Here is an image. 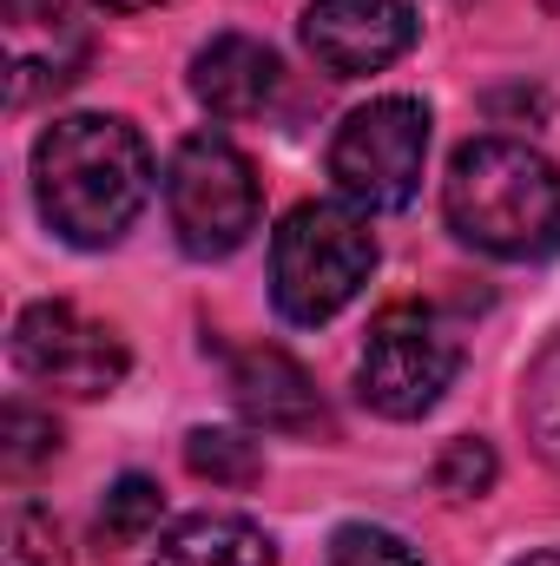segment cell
I'll use <instances>...</instances> for the list:
<instances>
[{"label": "cell", "mask_w": 560, "mask_h": 566, "mask_svg": "<svg viewBox=\"0 0 560 566\" xmlns=\"http://www.w3.org/2000/svg\"><path fill=\"white\" fill-rule=\"evenodd\" d=\"M376 271V238L350 205H297L271 238V296L283 323H330L356 303V290Z\"/></svg>", "instance_id": "3"}, {"label": "cell", "mask_w": 560, "mask_h": 566, "mask_svg": "<svg viewBox=\"0 0 560 566\" xmlns=\"http://www.w3.org/2000/svg\"><path fill=\"white\" fill-rule=\"evenodd\" d=\"M33 198L66 244L106 251L152 198V151L113 113H66L33 145Z\"/></svg>", "instance_id": "1"}, {"label": "cell", "mask_w": 560, "mask_h": 566, "mask_svg": "<svg viewBox=\"0 0 560 566\" xmlns=\"http://www.w3.org/2000/svg\"><path fill=\"white\" fill-rule=\"evenodd\" d=\"M53 448H60L53 416H40V409H27V402H13V409L0 416V461H7V474H33L40 461H53Z\"/></svg>", "instance_id": "16"}, {"label": "cell", "mask_w": 560, "mask_h": 566, "mask_svg": "<svg viewBox=\"0 0 560 566\" xmlns=\"http://www.w3.org/2000/svg\"><path fill=\"white\" fill-rule=\"evenodd\" d=\"M428 158V106L422 99H370L330 139V178L363 211H403Z\"/></svg>", "instance_id": "6"}, {"label": "cell", "mask_w": 560, "mask_h": 566, "mask_svg": "<svg viewBox=\"0 0 560 566\" xmlns=\"http://www.w3.org/2000/svg\"><path fill=\"white\" fill-rule=\"evenodd\" d=\"M231 402L258 428H317L323 402L303 376V363H290L283 349H238L231 356Z\"/></svg>", "instance_id": "11"}, {"label": "cell", "mask_w": 560, "mask_h": 566, "mask_svg": "<svg viewBox=\"0 0 560 566\" xmlns=\"http://www.w3.org/2000/svg\"><path fill=\"white\" fill-rule=\"evenodd\" d=\"M521 422L535 434V448L548 454L560 468V343L535 363V376H528V396H521Z\"/></svg>", "instance_id": "17"}, {"label": "cell", "mask_w": 560, "mask_h": 566, "mask_svg": "<svg viewBox=\"0 0 560 566\" xmlns=\"http://www.w3.org/2000/svg\"><path fill=\"white\" fill-rule=\"evenodd\" d=\"M330 566H422L416 547L390 527H343L330 541Z\"/></svg>", "instance_id": "18"}, {"label": "cell", "mask_w": 560, "mask_h": 566, "mask_svg": "<svg viewBox=\"0 0 560 566\" xmlns=\"http://www.w3.org/2000/svg\"><path fill=\"white\" fill-rule=\"evenodd\" d=\"M158 514H165V494H158V481H145V474H126V481H113V488H106V507H100V534H106L113 547H139L145 534L158 527Z\"/></svg>", "instance_id": "14"}, {"label": "cell", "mask_w": 560, "mask_h": 566, "mask_svg": "<svg viewBox=\"0 0 560 566\" xmlns=\"http://www.w3.org/2000/svg\"><path fill=\"white\" fill-rule=\"evenodd\" d=\"M515 566H560V554H528V560H515Z\"/></svg>", "instance_id": "21"}, {"label": "cell", "mask_w": 560, "mask_h": 566, "mask_svg": "<svg viewBox=\"0 0 560 566\" xmlns=\"http://www.w3.org/2000/svg\"><path fill=\"white\" fill-rule=\"evenodd\" d=\"M303 46L330 80H363L416 46V13L403 0H310Z\"/></svg>", "instance_id": "8"}, {"label": "cell", "mask_w": 560, "mask_h": 566, "mask_svg": "<svg viewBox=\"0 0 560 566\" xmlns=\"http://www.w3.org/2000/svg\"><path fill=\"white\" fill-rule=\"evenodd\" d=\"M7 566H60L53 514H40V507H13V521H7Z\"/></svg>", "instance_id": "19"}, {"label": "cell", "mask_w": 560, "mask_h": 566, "mask_svg": "<svg viewBox=\"0 0 560 566\" xmlns=\"http://www.w3.org/2000/svg\"><path fill=\"white\" fill-rule=\"evenodd\" d=\"M448 231L481 258H548L560 244V171L521 139H475L442 178Z\"/></svg>", "instance_id": "2"}, {"label": "cell", "mask_w": 560, "mask_h": 566, "mask_svg": "<svg viewBox=\"0 0 560 566\" xmlns=\"http://www.w3.org/2000/svg\"><path fill=\"white\" fill-rule=\"evenodd\" d=\"M185 468L198 481H218V488H251L265 474V454H258V441H245L231 428H191L185 434Z\"/></svg>", "instance_id": "13"}, {"label": "cell", "mask_w": 560, "mask_h": 566, "mask_svg": "<svg viewBox=\"0 0 560 566\" xmlns=\"http://www.w3.org/2000/svg\"><path fill=\"white\" fill-rule=\"evenodd\" d=\"M0 33H7V99L13 106H33L40 93L73 86L93 53L86 20L60 0H7Z\"/></svg>", "instance_id": "9"}, {"label": "cell", "mask_w": 560, "mask_h": 566, "mask_svg": "<svg viewBox=\"0 0 560 566\" xmlns=\"http://www.w3.org/2000/svg\"><path fill=\"white\" fill-rule=\"evenodd\" d=\"M13 363L40 389H60V396L86 402V396L120 389L126 343L106 323H93L86 310H73V303H27L20 323H13Z\"/></svg>", "instance_id": "7"}, {"label": "cell", "mask_w": 560, "mask_h": 566, "mask_svg": "<svg viewBox=\"0 0 560 566\" xmlns=\"http://www.w3.org/2000/svg\"><path fill=\"white\" fill-rule=\"evenodd\" d=\"M152 566H278V547L245 514H191L158 541Z\"/></svg>", "instance_id": "12"}, {"label": "cell", "mask_w": 560, "mask_h": 566, "mask_svg": "<svg viewBox=\"0 0 560 566\" xmlns=\"http://www.w3.org/2000/svg\"><path fill=\"white\" fill-rule=\"evenodd\" d=\"M165 211L191 258H231L258 231V171L218 133H191L165 165Z\"/></svg>", "instance_id": "4"}, {"label": "cell", "mask_w": 560, "mask_h": 566, "mask_svg": "<svg viewBox=\"0 0 560 566\" xmlns=\"http://www.w3.org/2000/svg\"><path fill=\"white\" fill-rule=\"evenodd\" d=\"M278 80H283L278 53L251 33H218L191 60V93L211 119H258L278 99Z\"/></svg>", "instance_id": "10"}, {"label": "cell", "mask_w": 560, "mask_h": 566, "mask_svg": "<svg viewBox=\"0 0 560 566\" xmlns=\"http://www.w3.org/2000/svg\"><path fill=\"white\" fill-rule=\"evenodd\" d=\"M495 474H501V461H495V448H488L481 434H455V441L435 454V488H442L448 501H481V494L495 488Z\"/></svg>", "instance_id": "15"}, {"label": "cell", "mask_w": 560, "mask_h": 566, "mask_svg": "<svg viewBox=\"0 0 560 566\" xmlns=\"http://www.w3.org/2000/svg\"><path fill=\"white\" fill-rule=\"evenodd\" d=\"M462 369V343L455 329L422 310V303H390L376 323H370V343H363V363H356V382H363V402L390 422H416L442 402V389L455 382Z\"/></svg>", "instance_id": "5"}, {"label": "cell", "mask_w": 560, "mask_h": 566, "mask_svg": "<svg viewBox=\"0 0 560 566\" xmlns=\"http://www.w3.org/2000/svg\"><path fill=\"white\" fill-rule=\"evenodd\" d=\"M100 7H113V13H139V7H158V0H100Z\"/></svg>", "instance_id": "20"}]
</instances>
